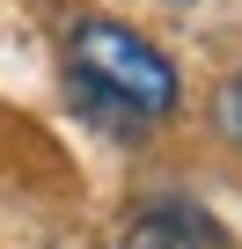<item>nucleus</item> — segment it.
Returning a JSON list of instances; mask_svg holds the SVG:
<instances>
[{
	"instance_id": "1",
	"label": "nucleus",
	"mask_w": 242,
	"mask_h": 249,
	"mask_svg": "<svg viewBox=\"0 0 242 249\" xmlns=\"http://www.w3.org/2000/svg\"><path fill=\"white\" fill-rule=\"evenodd\" d=\"M66 81L110 95V103H125L140 124H162L176 110V66L125 22H110V15H81L74 37H66Z\"/></svg>"
},
{
	"instance_id": "2",
	"label": "nucleus",
	"mask_w": 242,
	"mask_h": 249,
	"mask_svg": "<svg viewBox=\"0 0 242 249\" xmlns=\"http://www.w3.org/2000/svg\"><path fill=\"white\" fill-rule=\"evenodd\" d=\"M125 249H205V242H198V220H191V213L154 205V213H140V220H132Z\"/></svg>"
},
{
	"instance_id": "3",
	"label": "nucleus",
	"mask_w": 242,
	"mask_h": 249,
	"mask_svg": "<svg viewBox=\"0 0 242 249\" xmlns=\"http://www.w3.org/2000/svg\"><path fill=\"white\" fill-rule=\"evenodd\" d=\"M227 132H235V140H242V73H235V81H227Z\"/></svg>"
}]
</instances>
